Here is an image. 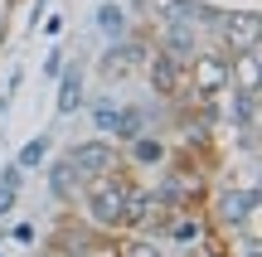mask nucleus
Here are the masks:
<instances>
[{"label": "nucleus", "instance_id": "6e6552de", "mask_svg": "<svg viewBox=\"0 0 262 257\" xmlns=\"http://www.w3.org/2000/svg\"><path fill=\"white\" fill-rule=\"evenodd\" d=\"M165 160H170V141L156 136V131H141V136H131L122 146V165L126 170H160Z\"/></svg>", "mask_w": 262, "mask_h": 257}, {"label": "nucleus", "instance_id": "20e7f679", "mask_svg": "<svg viewBox=\"0 0 262 257\" xmlns=\"http://www.w3.org/2000/svg\"><path fill=\"white\" fill-rule=\"evenodd\" d=\"M146 54H150V29H131V34L107 44V54L97 58V73H102L107 83H126V78L146 63Z\"/></svg>", "mask_w": 262, "mask_h": 257}, {"label": "nucleus", "instance_id": "39448f33", "mask_svg": "<svg viewBox=\"0 0 262 257\" xmlns=\"http://www.w3.org/2000/svg\"><path fill=\"white\" fill-rule=\"evenodd\" d=\"M68 165H73L83 180H93V175H107V170H122V146L112 141V136H88V141L68 146Z\"/></svg>", "mask_w": 262, "mask_h": 257}, {"label": "nucleus", "instance_id": "2eb2a0df", "mask_svg": "<svg viewBox=\"0 0 262 257\" xmlns=\"http://www.w3.org/2000/svg\"><path fill=\"white\" fill-rule=\"evenodd\" d=\"M19 184H25V170H19V165H5V170H0V214H10V209H15Z\"/></svg>", "mask_w": 262, "mask_h": 257}, {"label": "nucleus", "instance_id": "423d86ee", "mask_svg": "<svg viewBox=\"0 0 262 257\" xmlns=\"http://www.w3.org/2000/svg\"><path fill=\"white\" fill-rule=\"evenodd\" d=\"M146 83H150V92L160 97V102H180L185 97V58H175V54H165V49H156L150 44V54H146Z\"/></svg>", "mask_w": 262, "mask_h": 257}, {"label": "nucleus", "instance_id": "6ab92c4d", "mask_svg": "<svg viewBox=\"0 0 262 257\" xmlns=\"http://www.w3.org/2000/svg\"><path fill=\"white\" fill-rule=\"evenodd\" d=\"M165 257H185V252H165Z\"/></svg>", "mask_w": 262, "mask_h": 257}, {"label": "nucleus", "instance_id": "0eeeda50", "mask_svg": "<svg viewBox=\"0 0 262 257\" xmlns=\"http://www.w3.org/2000/svg\"><path fill=\"white\" fill-rule=\"evenodd\" d=\"M257 10H219V19L209 25V34L219 39L224 54H238V49H253L257 44Z\"/></svg>", "mask_w": 262, "mask_h": 257}, {"label": "nucleus", "instance_id": "dca6fc26", "mask_svg": "<svg viewBox=\"0 0 262 257\" xmlns=\"http://www.w3.org/2000/svg\"><path fill=\"white\" fill-rule=\"evenodd\" d=\"M44 155H49V136H34V141H29L25 151L15 155V165H19V170H34V165L44 160Z\"/></svg>", "mask_w": 262, "mask_h": 257}, {"label": "nucleus", "instance_id": "aec40b11", "mask_svg": "<svg viewBox=\"0 0 262 257\" xmlns=\"http://www.w3.org/2000/svg\"><path fill=\"white\" fill-rule=\"evenodd\" d=\"M0 257H5V243H0Z\"/></svg>", "mask_w": 262, "mask_h": 257}, {"label": "nucleus", "instance_id": "1a4fd4ad", "mask_svg": "<svg viewBox=\"0 0 262 257\" xmlns=\"http://www.w3.org/2000/svg\"><path fill=\"white\" fill-rule=\"evenodd\" d=\"M228 102L219 107L224 112V126L228 131H257V112H262V92H248V87H228Z\"/></svg>", "mask_w": 262, "mask_h": 257}, {"label": "nucleus", "instance_id": "ddd939ff", "mask_svg": "<svg viewBox=\"0 0 262 257\" xmlns=\"http://www.w3.org/2000/svg\"><path fill=\"white\" fill-rule=\"evenodd\" d=\"M83 107V68H68L63 73V83H58V112H78Z\"/></svg>", "mask_w": 262, "mask_h": 257}, {"label": "nucleus", "instance_id": "f257e3e1", "mask_svg": "<svg viewBox=\"0 0 262 257\" xmlns=\"http://www.w3.org/2000/svg\"><path fill=\"white\" fill-rule=\"evenodd\" d=\"M126 190H131L126 165H122V170H107V175L83 180V194H78V204H83V223H93V228H102V233H122Z\"/></svg>", "mask_w": 262, "mask_h": 257}, {"label": "nucleus", "instance_id": "a211bd4d", "mask_svg": "<svg viewBox=\"0 0 262 257\" xmlns=\"http://www.w3.org/2000/svg\"><path fill=\"white\" fill-rule=\"evenodd\" d=\"M49 257H102V252H93V248H68V252H49Z\"/></svg>", "mask_w": 262, "mask_h": 257}, {"label": "nucleus", "instance_id": "4468645a", "mask_svg": "<svg viewBox=\"0 0 262 257\" xmlns=\"http://www.w3.org/2000/svg\"><path fill=\"white\" fill-rule=\"evenodd\" d=\"M97 29L107 39H122V34H131V15L122 5H97Z\"/></svg>", "mask_w": 262, "mask_h": 257}, {"label": "nucleus", "instance_id": "9d476101", "mask_svg": "<svg viewBox=\"0 0 262 257\" xmlns=\"http://www.w3.org/2000/svg\"><path fill=\"white\" fill-rule=\"evenodd\" d=\"M257 78H262V54H257V44L228 54V87H248V92H257Z\"/></svg>", "mask_w": 262, "mask_h": 257}, {"label": "nucleus", "instance_id": "9b49d317", "mask_svg": "<svg viewBox=\"0 0 262 257\" xmlns=\"http://www.w3.org/2000/svg\"><path fill=\"white\" fill-rule=\"evenodd\" d=\"M49 194H54L58 204H68V209H73V204H78V194H83V175L68 165V155H58V160H54V170H49Z\"/></svg>", "mask_w": 262, "mask_h": 257}, {"label": "nucleus", "instance_id": "f8f14e48", "mask_svg": "<svg viewBox=\"0 0 262 257\" xmlns=\"http://www.w3.org/2000/svg\"><path fill=\"white\" fill-rule=\"evenodd\" d=\"M170 248L160 238H146V233H117V252L112 257H165Z\"/></svg>", "mask_w": 262, "mask_h": 257}, {"label": "nucleus", "instance_id": "f03ea898", "mask_svg": "<svg viewBox=\"0 0 262 257\" xmlns=\"http://www.w3.org/2000/svg\"><path fill=\"white\" fill-rule=\"evenodd\" d=\"M204 219H209V228L224 233V238H233V233H243V228H257V180L209 190Z\"/></svg>", "mask_w": 262, "mask_h": 257}, {"label": "nucleus", "instance_id": "f3484780", "mask_svg": "<svg viewBox=\"0 0 262 257\" xmlns=\"http://www.w3.org/2000/svg\"><path fill=\"white\" fill-rule=\"evenodd\" d=\"M10 10H15V0H0V44H5V34H10Z\"/></svg>", "mask_w": 262, "mask_h": 257}, {"label": "nucleus", "instance_id": "7ed1b4c3", "mask_svg": "<svg viewBox=\"0 0 262 257\" xmlns=\"http://www.w3.org/2000/svg\"><path fill=\"white\" fill-rule=\"evenodd\" d=\"M185 92L189 97H228V54L224 49H199L185 58Z\"/></svg>", "mask_w": 262, "mask_h": 257}]
</instances>
